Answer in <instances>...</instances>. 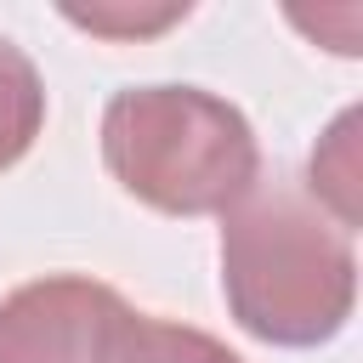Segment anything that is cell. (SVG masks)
<instances>
[{
	"mask_svg": "<svg viewBox=\"0 0 363 363\" xmlns=\"http://www.w3.org/2000/svg\"><path fill=\"white\" fill-rule=\"evenodd\" d=\"M221 295L267 346H323L357 306L352 233L295 182H255L221 216Z\"/></svg>",
	"mask_w": 363,
	"mask_h": 363,
	"instance_id": "6da1fadb",
	"label": "cell"
},
{
	"mask_svg": "<svg viewBox=\"0 0 363 363\" xmlns=\"http://www.w3.org/2000/svg\"><path fill=\"white\" fill-rule=\"evenodd\" d=\"M102 164L164 216H227L261 182V142L216 91L130 85L102 108Z\"/></svg>",
	"mask_w": 363,
	"mask_h": 363,
	"instance_id": "7a4b0ae2",
	"label": "cell"
},
{
	"mask_svg": "<svg viewBox=\"0 0 363 363\" xmlns=\"http://www.w3.org/2000/svg\"><path fill=\"white\" fill-rule=\"evenodd\" d=\"M125 312V295L96 278H34L0 301V363H102Z\"/></svg>",
	"mask_w": 363,
	"mask_h": 363,
	"instance_id": "3957f363",
	"label": "cell"
},
{
	"mask_svg": "<svg viewBox=\"0 0 363 363\" xmlns=\"http://www.w3.org/2000/svg\"><path fill=\"white\" fill-rule=\"evenodd\" d=\"M102 363H244L227 340L193 329V323H170V318H147V312H125L108 357Z\"/></svg>",
	"mask_w": 363,
	"mask_h": 363,
	"instance_id": "277c9868",
	"label": "cell"
},
{
	"mask_svg": "<svg viewBox=\"0 0 363 363\" xmlns=\"http://www.w3.org/2000/svg\"><path fill=\"white\" fill-rule=\"evenodd\" d=\"M45 125V79L23 45L0 34V170H11Z\"/></svg>",
	"mask_w": 363,
	"mask_h": 363,
	"instance_id": "5b68a950",
	"label": "cell"
},
{
	"mask_svg": "<svg viewBox=\"0 0 363 363\" xmlns=\"http://www.w3.org/2000/svg\"><path fill=\"white\" fill-rule=\"evenodd\" d=\"M357 108H346L340 119H335V130L318 142V153H312V199L346 227V233H357V216H363V204H357Z\"/></svg>",
	"mask_w": 363,
	"mask_h": 363,
	"instance_id": "8992f818",
	"label": "cell"
},
{
	"mask_svg": "<svg viewBox=\"0 0 363 363\" xmlns=\"http://www.w3.org/2000/svg\"><path fill=\"white\" fill-rule=\"evenodd\" d=\"M176 17H187V6H164V11H153V17H125V11H68V23H79V28H91V34H153V28L176 23Z\"/></svg>",
	"mask_w": 363,
	"mask_h": 363,
	"instance_id": "52a82bcc",
	"label": "cell"
}]
</instances>
